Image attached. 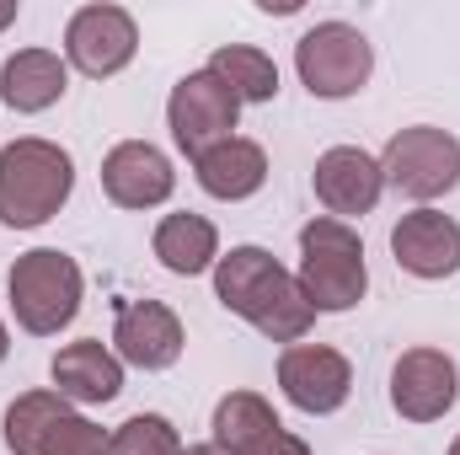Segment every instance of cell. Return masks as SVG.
I'll list each match as a JSON object with an SVG mask.
<instances>
[{
    "label": "cell",
    "mask_w": 460,
    "mask_h": 455,
    "mask_svg": "<svg viewBox=\"0 0 460 455\" xmlns=\"http://www.w3.org/2000/svg\"><path fill=\"white\" fill-rule=\"evenodd\" d=\"M70 86V65L54 49H16L0 65V103L11 113H43L65 97Z\"/></svg>",
    "instance_id": "obj_17"
},
{
    "label": "cell",
    "mask_w": 460,
    "mask_h": 455,
    "mask_svg": "<svg viewBox=\"0 0 460 455\" xmlns=\"http://www.w3.org/2000/svg\"><path fill=\"white\" fill-rule=\"evenodd\" d=\"M11 22H16V0H0V32H5Z\"/></svg>",
    "instance_id": "obj_24"
},
{
    "label": "cell",
    "mask_w": 460,
    "mask_h": 455,
    "mask_svg": "<svg viewBox=\"0 0 460 455\" xmlns=\"http://www.w3.org/2000/svg\"><path fill=\"white\" fill-rule=\"evenodd\" d=\"M460 397V370L445 348H407L391 370V407L407 424H439Z\"/></svg>",
    "instance_id": "obj_11"
},
{
    "label": "cell",
    "mask_w": 460,
    "mask_h": 455,
    "mask_svg": "<svg viewBox=\"0 0 460 455\" xmlns=\"http://www.w3.org/2000/svg\"><path fill=\"white\" fill-rule=\"evenodd\" d=\"M311 188H316V199H322V210H327L332 220H364V215L380 204V193H385V172H380V161H375L369 150H358V145H332V150L316 161Z\"/></svg>",
    "instance_id": "obj_12"
},
{
    "label": "cell",
    "mask_w": 460,
    "mask_h": 455,
    "mask_svg": "<svg viewBox=\"0 0 460 455\" xmlns=\"http://www.w3.org/2000/svg\"><path fill=\"white\" fill-rule=\"evenodd\" d=\"M300 295L311 300L316 317H338L353 311L369 290V268H364V241L348 220L316 215L300 230Z\"/></svg>",
    "instance_id": "obj_3"
},
{
    "label": "cell",
    "mask_w": 460,
    "mask_h": 455,
    "mask_svg": "<svg viewBox=\"0 0 460 455\" xmlns=\"http://www.w3.org/2000/svg\"><path fill=\"white\" fill-rule=\"evenodd\" d=\"M5 295H11V317L22 333L32 338H54L75 322L81 311V295H86V279H81V263L70 252H54V246H32L11 263L5 273Z\"/></svg>",
    "instance_id": "obj_4"
},
{
    "label": "cell",
    "mask_w": 460,
    "mask_h": 455,
    "mask_svg": "<svg viewBox=\"0 0 460 455\" xmlns=\"http://www.w3.org/2000/svg\"><path fill=\"white\" fill-rule=\"evenodd\" d=\"M215 300L230 317L252 322L268 343H300L316 322L311 300L300 295V279L268 246H230L215 263Z\"/></svg>",
    "instance_id": "obj_1"
},
{
    "label": "cell",
    "mask_w": 460,
    "mask_h": 455,
    "mask_svg": "<svg viewBox=\"0 0 460 455\" xmlns=\"http://www.w3.org/2000/svg\"><path fill=\"white\" fill-rule=\"evenodd\" d=\"M391 252L412 279H450L460 273V226L439 210H412L391 226Z\"/></svg>",
    "instance_id": "obj_15"
},
{
    "label": "cell",
    "mask_w": 460,
    "mask_h": 455,
    "mask_svg": "<svg viewBox=\"0 0 460 455\" xmlns=\"http://www.w3.org/2000/svg\"><path fill=\"white\" fill-rule=\"evenodd\" d=\"M75 193V161L54 139H11L0 145V226L38 230L49 226Z\"/></svg>",
    "instance_id": "obj_2"
},
{
    "label": "cell",
    "mask_w": 460,
    "mask_h": 455,
    "mask_svg": "<svg viewBox=\"0 0 460 455\" xmlns=\"http://www.w3.org/2000/svg\"><path fill=\"white\" fill-rule=\"evenodd\" d=\"M166 123H172L177 150L199 161V156L215 150L220 139H235L241 103H235V92H230L220 76L193 70V76H182V81L172 86V97H166Z\"/></svg>",
    "instance_id": "obj_8"
},
{
    "label": "cell",
    "mask_w": 460,
    "mask_h": 455,
    "mask_svg": "<svg viewBox=\"0 0 460 455\" xmlns=\"http://www.w3.org/2000/svg\"><path fill=\"white\" fill-rule=\"evenodd\" d=\"M150 246H155V257H161V268L166 273H182V279H193V273H209L215 263H220V230L215 220H204V215H166L155 236H150Z\"/></svg>",
    "instance_id": "obj_19"
},
{
    "label": "cell",
    "mask_w": 460,
    "mask_h": 455,
    "mask_svg": "<svg viewBox=\"0 0 460 455\" xmlns=\"http://www.w3.org/2000/svg\"><path fill=\"white\" fill-rule=\"evenodd\" d=\"M172 188H177V172L166 150H155L150 139H123L102 156V193L118 210H155L172 199Z\"/></svg>",
    "instance_id": "obj_14"
},
{
    "label": "cell",
    "mask_w": 460,
    "mask_h": 455,
    "mask_svg": "<svg viewBox=\"0 0 460 455\" xmlns=\"http://www.w3.org/2000/svg\"><path fill=\"white\" fill-rule=\"evenodd\" d=\"M193 172H199V188L209 193V199H226V204H241V199H252L262 183H268V150L257 145V139H220L215 150H204L199 161H193Z\"/></svg>",
    "instance_id": "obj_18"
},
{
    "label": "cell",
    "mask_w": 460,
    "mask_h": 455,
    "mask_svg": "<svg viewBox=\"0 0 460 455\" xmlns=\"http://www.w3.org/2000/svg\"><path fill=\"white\" fill-rule=\"evenodd\" d=\"M279 391L300 413L327 418V413L343 407L348 391H353V364L338 348H327V343H289L279 353Z\"/></svg>",
    "instance_id": "obj_10"
},
{
    "label": "cell",
    "mask_w": 460,
    "mask_h": 455,
    "mask_svg": "<svg viewBox=\"0 0 460 455\" xmlns=\"http://www.w3.org/2000/svg\"><path fill=\"white\" fill-rule=\"evenodd\" d=\"M257 455H311V445H305L300 434H289V429H279V434H273V440H268V445H262Z\"/></svg>",
    "instance_id": "obj_23"
},
{
    "label": "cell",
    "mask_w": 460,
    "mask_h": 455,
    "mask_svg": "<svg viewBox=\"0 0 460 455\" xmlns=\"http://www.w3.org/2000/svg\"><path fill=\"white\" fill-rule=\"evenodd\" d=\"M5 353H11V338H5V322H0V364H5Z\"/></svg>",
    "instance_id": "obj_26"
},
{
    "label": "cell",
    "mask_w": 460,
    "mask_h": 455,
    "mask_svg": "<svg viewBox=\"0 0 460 455\" xmlns=\"http://www.w3.org/2000/svg\"><path fill=\"white\" fill-rule=\"evenodd\" d=\"M295 70H300V86L322 103H343L353 92H364L369 70H375V49L358 27L348 22H316L300 32L295 43Z\"/></svg>",
    "instance_id": "obj_6"
},
{
    "label": "cell",
    "mask_w": 460,
    "mask_h": 455,
    "mask_svg": "<svg viewBox=\"0 0 460 455\" xmlns=\"http://www.w3.org/2000/svg\"><path fill=\"white\" fill-rule=\"evenodd\" d=\"M54 375V391L75 407H102L123 391V359H118L108 343L97 338H81V343H65L49 364Z\"/></svg>",
    "instance_id": "obj_16"
},
{
    "label": "cell",
    "mask_w": 460,
    "mask_h": 455,
    "mask_svg": "<svg viewBox=\"0 0 460 455\" xmlns=\"http://www.w3.org/2000/svg\"><path fill=\"white\" fill-rule=\"evenodd\" d=\"M5 451L11 455H113V434L92 424L59 391H22L5 407Z\"/></svg>",
    "instance_id": "obj_5"
},
{
    "label": "cell",
    "mask_w": 460,
    "mask_h": 455,
    "mask_svg": "<svg viewBox=\"0 0 460 455\" xmlns=\"http://www.w3.org/2000/svg\"><path fill=\"white\" fill-rule=\"evenodd\" d=\"M134 54H139V27L123 5H81L65 27V65L92 81L118 76Z\"/></svg>",
    "instance_id": "obj_9"
},
{
    "label": "cell",
    "mask_w": 460,
    "mask_h": 455,
    "mask_svg": "<svg viewBox=\"0 0 460 455\" xmlns=\"http://www.w3.org/2000/svg\"><path fill=\"white\" fill-rule=\"evenodd\" d=\"M215 445L226 455H257L284 424H279V413L257 397V391H230L215 402Z\"/></svg>",
    "instance_id": "obj_20"
},
{
    "label": "cell",
    "mask_w": 460,
    "mask_h": 455,
    "mask_svg": "<svg viewBox=\"0 0 460 455\" xmlns=\"http://www.w3.org/2000/svg\"><path fill=\"white\" fill-rule=\"evenodd\" d=\"M182 322L166 300H123L113 317V353L134 370H172L182 359Z\"/></svg>",
    "instance_id": "obj_13"
},
{
    "label": "cell",
    "mask_w": 460,
    "mask_h": 455,
    "mask_svg": "<svg viewBox=\"0 0 460 455\" xmlns=\"http://www.w3.org/2000/svg\"><path fill=\"white\" fill-rule=\"evenodd\" d=\"M204 70L226 81L241 108H246V103H273V97H279V65H273L262 49H252V43H226V49H215Z\"/></svg>",
    "instance_id": "obj_21"
},
{
    "label": "cell",
    "mask_w": 460,
    "mask_h": 455,
    "mask_svg": "<svg viewBox=\"0 0 460 455\" xmlns=\"http://www.w3.org/2000/svg\"><path fill=\"white\" fill-rule=\"evenodd\" d=\"M380 172H385V183L396 193H407L418 204H434V199H445V193L460 188V139L450 129L412 123V129L385 139Z\"/></svg>",
    "instance_id": "obj_7"
},
{
    "label": "cell",
    "mask_w": 460,
    "mask_h": 455,
    "mask_svg": "<svg viewBox=\"0 0 460 455\" xmlns=\"http://www.w3.org/2000/svg\"><path fill=\"white\" fill-rule=\"evenodd\" d=\"M113 455H182V440H177L172 418H161V413H134L128 424H118Z\"/></svg>",
    "instance_id": "obj_22"
},
{
    "label": "cell",
    "mask_w": 460,
    "mask_h": 455,
    "mask_svg": "<svg viewBox=\"0 0 460 455\" xmlns=\"http://www.w3.org/2000/svg\"><path fill=\"white\" fill-rule=\"evenodd\" d=\"M182 455H226V451H220V445L209 440V445H182Z\"/></svg>",
    "instance_id": "obj_25"
},
{
    "label": "cell",
    "mask_w": 460,
    "mask_h": 455,
    "mask_svg": "<svg viewBox=\"0 0 460 455\" xmlns=\"http://www.w3.org/2000/svg\"><path fill=\"white\" fill-rule=\"evenodd\" d=\"M450 455H460V440H456V445H450Z\"/></svg>",
    "instance_id": "obj_27"
}]
</instances>
